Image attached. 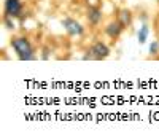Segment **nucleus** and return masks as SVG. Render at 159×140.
<instances>
[{
    "label": "nucleus",
    "mask_w": 159,
    "mask_h": 140,
    "mask_svg": "<svg viewBox=\"0 0 159 140\" xmlns=\"http://www.w3.org/2000/svg\"><path fill=\"white\" fill-rule=\"evenodd\" d=\"M111 54V48L102 42V40H94L89 48L86 49V54L83 56L84 61H105Z\"/></svg>",
    "instance_id": "obj_2"
},
{
    "label": "nucleus",
    "mask_w": 159,
    "mask_h": 140,
    "mask_svg": "<svg viewBox=\"0 0 159 140\" xmlns=\"http://www.w3.org/2000/svg\"><path fill=\"white\" fill-rule=\"evenodd\" d=\"M61 24H62V27L64 30L67 32L69 37H73V38H80V37H83L84 32H86V27L80 22L78 19L72 18V16H65L61 19Z\"/></svg>",
    "instance_id": "obj_3"
},
{
    "label": "nucleus",
    "mask_w": 159,
    "mask_h": 140,
    "mask_svg": "<svg viewBox=\"0 0 159 140\" xmlns=\"http://www.w3.org/2000/svg\"><path fill=\"white\" fill-rule=\"evenodd\" d=\"M10 46L19 61H35L37 59V49L25 35H13L10 40Z\"/></svg>",
    "instance_id": "obj_1"
},
{
    "label": "nucleus",
    "mask_w": 159,
    "mask_h": 140,
    "mask_svg": "<svg viewBox=\"0 0 159 140\" xmlns=\"http://www.w3.org/2000/svg\"><path fill=\"white\" fill-rule=\"evenodd\" d=\"M24 13V3L22 0H5L3 2V16L18 19Z\"/></svg>",
    "instance_id": "obj_4"
},
{
    "label": "nucleus",
    "mask_w": 159,
    "mask_h": 140,
    "mask_svg": "<svg viewBox=\"0 0 159 140\" xmlns=\"http://www.w3.org/2000/svg\"><path fill=\"white\" fill-rule=\"evenodd\" d=\"M3 24L7 25V29H15V19H13V18H5L3 16Z\"/></svg>",
    "instance_id": "obj_10"
},
{
    "label": "nucleus",
    "mask_w": 159,
    "mask_h": 140,
    "mask_svg": "<svg viewBox=\"0 0 159 140\" xmlns=\"http://www.w3.org/2000/svg\"><path fill=\"white\" fill-rule=\"evenodd\" d=\"M124 30H126V27L116 18L115 19H110L107 24L103 25V34L107 35L108 38H111V40H118V38L123 35Z\"/></svg>",
    "instance_id": "obj_5"
},
{
    "label": "nucleus",
    "mask_w": 159,
    "mask_h": 140,
    "mask_svg": "<svg viewBox=\"0 0 159 140\" xmlns=\"http://www.w3.org/2000/svg\"><path fill=\"white\" fill-rule=\"evenodd\" d=\"M86 19H88V24L91 27H99L100 22L103 21V11L100 7L97 5H89L86 8Z\"/></svg>",
    "instance_id": "obj_6"
},
{
    "label": "nucleus",
    "mask_w": 159,
    "mask_h": 140,
    "mask_svg": "<svg viewBox=\"0 0 159 140\" xmlns=\"http://www.w3.org/2000/svg\"><path fill=\"white\" fill-rule=\"evenodd\" d=\"M148 35H150V27H148L147 24H143L142 27H140V30H139V34H137V40H139V43H140V45L147 43Z\"/></svg>",
    "instance_id": "obj_8"
},
{
    "label": "nucleus",
    "mask_w": 159,
    "mask_h": 140,
    "mask_svg": "<svg viewBox=\"0 0 159 140\" xmlns=\"http://www.w3.org/2000/svg\"><path fill=\"white\" fill-rule=\"evenodd\" d=\"M150 54L151 56H157L159 54V40H153L150 45Z\"/></svg>",
    "instance_id": "obj_9"
},
{
    "label": "nucleus",
    "mask_w": 159,
    "mask_h": 140,
    "mask_svg": "<svg viewBox=\"0 0 159 140\" xmlns=\"http://www.w3.org/2000/svg\"><path fill=\"white\" fill-rule=\"evenodd\" d=\"M116 19L127 29V27H130V25H132L134 15H132V11H130L129 8H119V10H118V15H116Z\"/></svg>",
    "instance_id": "obj_7"
}]
</instances>
